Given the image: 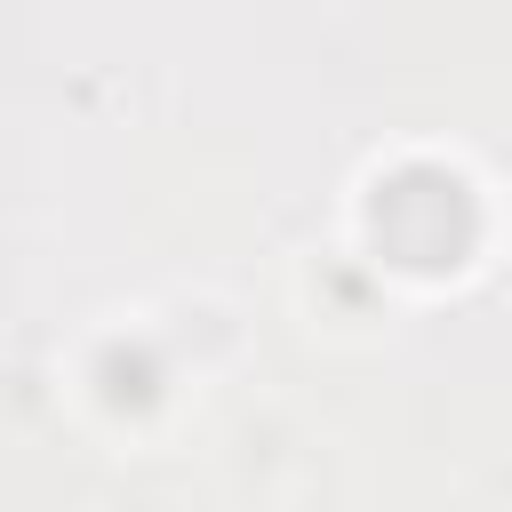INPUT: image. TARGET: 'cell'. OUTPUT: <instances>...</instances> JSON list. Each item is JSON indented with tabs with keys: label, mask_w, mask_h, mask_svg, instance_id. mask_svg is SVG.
Segmentation results:
<instances>
[{
	"label": "cell",
	"mask_w": 512,
	"mask_h": 512,
	"mask_svg": "<svg viewBox=\"0 0 512 512\" xmlns=\"http://www.w3.org/2000/svg\"><path fill=\"white\" fill-rule=\"evenodd\" d=\"M368 232L400 272H456L472 256V240H480V200H472V184L456 168L408 160V168H392L376 184Z\"/></svg>",
	"instance_id": "cell-1"
}]
</instances>
